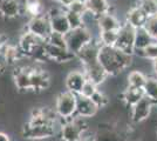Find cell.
Listing matches in <instances>:
<instances>
[{
  "label": "cell",
  "instance_id": "1",
  "mask_svg": "<svg viewBox=\"0 0 157 141\" xmlns=\"http://www.w3.org/2000/svg\"><path fill=\"white\" fill-rule=\"evenodd\" d=\"M98 61L109 76H115L130 66L132 55L124 53L115 46L101 45L98 49Z\"/></svg>",
  "mask_w": 157,
  "mask_h": 141
},
{
  "label": "cell",
  "instance_id": "16",
  "mask_svg": "<svg viewBox=\"0 0 157 141\" xmlns=\"http://www.w3.org/2000/svg\"><path fill=\"white\" fill-rule=\"evenodd\" d=\"M46 53L48 59L55 61V62H69V61H73V59L76 58V55L74 53H72L68 48L52 46V45H48L47 42H46Z\"/></svg>",
  "mask_w": 157,
  "mask_h": 141
},
{
  "label": "cell",
  "instance_id": "35",
  "mask_svg": "<svg viewBox=\"0 0 157 141\" xmlns=\"http://www.w3.org/2000/svg\"><path fill=\"white\" fill-rule=\"evenodd\" d=\"M143 28L150 34V37L154 40L157 41V14L148 17Z\"/></svg>",
  "mask_w": 157,
  "mask_h": 141
},
{
  "label": "cell",
  "instance_id": "14",
  "mask_svg": "<svg viewBox=\"0 0 157 141\" xmlns=\"http://www.w3.org/2000/svg\"><path fill=\"white\" fill-rule=\"evenodd\" d=\"M98 108L92 101V99L85 98V96H82L80 94L76 95V114L75 115L88 119V118L94 116L98 113Z\"/></svg>",
  "mask_w": 157,
  "mask_h": 141
},
{
  "label": "cell",
  "instance_id": "15",
  "mask_svg": "<svg viewBox=\"0 0 157 141\" xmlns=\"http://www.w3.org/2000/svg\"><path fill=\"white\" fill-rule=\"evenodd\" d=\"M87 81L83 71H72L66 76V87L67 91L72 92L74 94H80L83 85Z\"/></svg>",
  "mask_w": 157,
  "mask_h": 141
},
{
  "label": "cell",
  "instance_id": "25",
  "mask_svg": "<svg viewBox=\"0 0 157 141\" xmlns=\"http://www.w3.org/2000/svg\"><path fill=\"white\" fill-rule=\"evenodd\" d=\"M22 14H27L29 18L44 14V6L41 0H25L22 2Z\"/></svg>",
  "mask_w": 157,
  "mask_h": 141
},
{
  "label": "cell",
  "instance_id": "2",
  "mask_svg": "<svg viewBox=\"0 0 157 141\" xmlns=\"http://www.w3.org/2000/svg\"><path fill=\"white\" fill-rule=\"evenodd\" d=\"M60 136L63 141H80L88 127L85 122V118L73 116L72 119L62 120L60 123Z\"/></svg>",
  "mask_w": 157,
  "mask_h": 141
},
{
  "label": "cell",
  "instance_id": "34",
  "mask_svg": "<svg viewBox=\"0 0 157 141\" xmlns=\"http://www.w3.org/2000/svg\"><path fill=\"white\" fill-rule=\"evenodd\" d=\"M137 53L140 57H142L144 59H149V60H154L157 58V41H154L151 42L150 45L145 47L142 51H138V52H135Z\"/></svg>",
  "mask_w": 157,
  "mask_h": 141
},
{
  "label": "cell",
  "instance_id": "26",
  "mask_svg": "<svg viewBox=\"0 0 157 141\" xmlns=\"http://www.w3.org/2000/svg\"><path fill=\"white\" fill-rule=\"evenodd\" d=\"M154 39L150 37V34L148 33L144 28H140L136 29V34H135V42H134V47H135V52L142 51L148 45H150L151 42H154Z\"/></svg>",
  "mask_w": 157,
  "mask_h": 141
},
{
  "label": "cell",
  "instance_id": "36",
  "mask_svg": "<svg viewBox=\"0 0 157 141\" xmlns=\"http://www.w3.org/2000/svg\"><path fill=\"white\" fill-rule=\"evenodd\" d=\"M90 99H92L93 102L96 105V107H98V109L105 107V106L109 104V98H108L103 92H101L100 89H98V91L95 92V94L93 95Z\"/></svg>",
  "mask_w": 157,
  "mask_h": 141
},
{
  "label": "cell",
  "instance_id": "9",
  "mask_svg": "<svg viewBox=\"0 0 157 141\" xmlns=\"http://www.w3.org/2000/svg\"><path fill=\"white\" fill-rule=\"evenodd\" d=\"M31 65H17L14 67L13 79L14 84L19 91H28L31 89Z\"/></svg>",
  "mask_w": 157,
  "mask_h": 141
},
{
  "label": "cell",
  "instance_id": "6",
  "mask_svg": "<svg viewBox=\"0 0 157 141\" xmlns=\"http://www.w3.org/2000/svg\"><path fill=\"white\" fill-rule=\"evenodd\" d=\"M56 133V125H34L27 122L22 128V136L28 140H44Z\"/></svg>",
  "mask_w": 157,
  "mask_h": 141
},
{
  "label": "cell",
  "instance_id": "13",
  "mask_svg": "<svg viewBox=\"0 0 157 141\" xmlns=\"http://www.w3.org/2000/svg\"><path fill=\"white\" fill-rule=\"evenodd\" d=\"M51 78L47 71L33 66L31 71V89L33 91H45L49 87Z\"/></svg>",
  "mask_w": 157,
  "mask_h": 141
},
{
  "label": "cell",
  "instance_id": "4",
  "mask_svg": "<svg viewBox=\"0 0 157 141\" xmlns=\"http://www.w3.org/2000/svg\"><path fill=\"white\" fill-rule=\"evenodd\" d=\"M67 48L74 53L75 55L83 48V47L89 44L93 40V35L90 31L86 26L76 28V29H71L68 33L65 35Z\"/></svg>",
  "mask_w": 157,
  "mask_h": 141
},
{
  "label": "cell",
  "instance_id": "10",
  "mask_svg": "<svg viewBox=\"0 0 157 141\" xmlns=\"http://www.w3.org/2000/svg\"><path fill=\"white\" fill-rule=\"evenodd\" d=\"M152 106L154 105L151 104V101L147 96L142 98L137 104H135L131 107V114H130L131 121L134 123H140L142 121L147 120L151 113Z\"/></svg>",
  "mask_w": 157,
  "mask_h": 141
},
{
  "label": "cell",
  "instance_id": "33",
  "mask_svg": "<svg viewBox=\"0 0 157 141\" xmlns=\"http://www.w3.org/2000/svg\"><path fill=\"white\" fill-rule=\"evenodd\" d=\"M46 42L48 45H52L55 47H62V48H67V44H66V38L63 34L55 33L52 32L47 37Z\"/></svg>",
  "mask_w": 157,
  "mask_h": 141
},
{
  "label": "cell",
  "instance_id": "11",
  "mask_svg": "<svg viewBox=\"0 0 157 141\" xmlns=\"http://www.w3.org/2000/svg\"><path fill=\"white\" fill-rule=\"evenodd\" d=\"M100 46H101V44L98 42V40H92L76 54V58L81 61L82 66L89 65V64H93V62H98Z\"/></svg>",
  "mask_w": 157,
  "mask_h": 141
},
{
  "label": "cell",
  "instance_id": "12",
  "mask_svg": "<svg viewBox=\"0 0 157 141\" xmlns=\"http://www.w3.org/2000/svg\"><path fill=\"white\" fill-rule=\"evenodd\" d=\"M83 67V73H85L87 80L94 82L96 86L103 84L107 78L109 76L107 72H105L103 67L101 66L100 61L98 62H93V64H89V65H86V66H82Z\"/></svg>",
  "mask_w": 157,
  "mask_h": 141
},
{
  "label": "cell",
  "instance_id": "23",
  "mask_svg": "<svg viewBox=\"0 0 157 141\" xmlns=\"http://www.w3.org/2000/svg\"><path fill=\"white\" fill-rule=\"evenodd\" d=\"M2 57L5 64L8 66H17L19 65L21 58L24 57V54L21 53L20 48L18 46H13V45H8L5 47L4 52H2Z\"/></svg>",
  "mask_w": 157,
  "mask_h": 141
},
{
  "label": "cell",
  "instance_id": "37",
  "mask_svg": "<svg viewBox=\"0 0 157 141\" xmlns=\"http://www.w3.org/2000/svg\"><path fill=\"white\" fill-rule=\"evenodd\" d=\"M96 91H98V86H96L94 82H92V81L87 80L86 81V84L83 85L82 89H81L80 95H82V96H85V98H89V99H90L93 95L95 94Z\"/></svg>",
  "mask_w": 157,
  "mask_h": 141
},
{
  "label": "cell",
  "instance_id": "39",
  "mask_svg": "<svg viewBox=\"0 0 157 141\" xmlns=\"http://www.w3.org/2000/svg\"><path fill=\"white\" fill-rule=\"evenodd\" d=\"M88 133V131H86L83 135H82V138H81V140L80 141H95V138H94V134H87Z\"/></svg>",
  "mask_w": 157,
  "mask_h": 141
},
{
  "label": "cell",
  "instance_id": "30",
  "mask_svg": "<svg viewBox=\"0 0 157 141\" xmlns=\"http://www.w3.org/2000/svg\"><path fill=\"white\" fill-rule=\"evenodd\" d=\"M66 17H67V20L69 22L71 29H76V28L85 26V15L74 13V12L66 10Z\"/></svg>",
  "mask_w": 157,
  "mask_h": 141
},
{
  "label": "cell",
  "instance_id": "28",
  "mask_svg": "<svg viewBox=\"0 0 157 141\" xmlns=\"http://www.w3.org/2000/svg\"><path fill=\"white\" fill-rule=\"evenodd\" d=\"M144 96H147L154 106L157 105V78H148L143 87Z\"/></svg>",
  "mask_w": 157,
  "mask_h": 141
},
{
  "label": "cell",
  "instance_id": "19",
  "mask_svg": "<svg viewBox=\"0 0 157 141\" xmlns=\"http://www.w3.org/2000/svg\"><path fill=\"white\" fill-rule=\"evenodd\" d=\"M44 40H45V39H41L39 37H36V35H34V34L25 31V32L22 33V35L20 37L18 47L20 48L21 53L29 58V55H31L33 49L35 48V46L39 45L40 42Z\"/></svg>",
  "mask_w": 157,
  "mask_h": 141
},
{
  "label": "cell",
  "instance_id": "5",
  "mask_svg": "<svg viewBox=\"0 0 157 141\" xmlns=\"http://www.w3.org/2000/svg\"><path fill=\"white\" fill-rule=\"evenodd\" d=\"M46 14L49 18L52 32L66 35L71 31L69 22H68L67 17H66V8L63 6L59 5V6L52 7Z\"/></svg>",
  "mask_w": 157,
  "mask_h": 141
},
{
  "label": "cell",
  "instance_id": "22",
  "mask_svg": "<svg viewBox=\"0 0 157 141\" xmlns=\"http://www.w3.org/2000/svg\"><path fill=\"white\" fill-rule=\"evenodd\" d=\"M95 141H123L120 132L111 126H100L94 134Z\"/></svg>",
  "mask_w": 157,
  "mask_h": 141
},
{
  "label": "cell",
  "instance_id": "40",
  "mask_svg": "<svg viewBox=\"0 0 157 141\" xmlns=\"http://www.w3.org/2000/svg\"><path fill=\"white\" fill-rule=\"evenodd\" d=\"M53 2H55V4H59V5H61V6L66 7L72 0H52Z\"/></svg>",
  "mask_w": 157,
  "mask_h": 141
},
{
  "label": "cell",
  "instance_id": "44",
  "mask_svg": "<svg viewBox=\"0 0 157 141\" xmlns=\"http://www.w3.org/2000/svg\"><path fill=\"white\" fill-rule=\"evenodd\" d=\"M18 1H19V2H21V4H22V2L25 1V0H18Z\"/></svg>",
  "mask_w": 157,
  "mask_h": 141
},
{
  "label": "cell",
  "instance_id": "21",
  "mask_svg": "<svg viewBox=\"0 0 157 141\" xmlns=\"http://www.w3.org/2000/svg\"><path fill=\"white\" fill-rule=\"evenodd\" d=\"M96 22H98V31H118L122 25L111 12L98 17L96 19Z\"/></svg>",
  "mask_w": 157,
  "mask_h": 141
},
{
  "label": "cell",
  "instance_id": "29",
  "mask_svg": "<svg viewBox=\"0 0 157 141\" xmlns=\"http://www.w3.org/2000/svg\"><path fill=\"white\" fill-rule=\"evenodd\" d=\"M118 31H100L98 42L103 46H115Z\"/></svg>",
  "mask_w": 157,
  "mask_h": 141
},
{
  "label": "cell",
  "instance_id": "8",
  "mask_svg": "<svg viewBox=\"0 0 157 141\" xmlns=\"http://www.w3.org/2000/svg\"><path fill=\"white\" fill-rule=\"evenodd\" d=\"M26 31L46 40L47 37L52 33L49 18L45 13L34 18H29L28 22L26 24Z\"/></svg>",
  "mask_w": 157,
  "mask_h": 141
},
{
  "label": "cell",
  "instance_id": "24",
  "mask_svg": "<svg viewBox=\"0 0 157 141\" xmlns=\"http://www.w3.org/2000/svg\"><path fill=\"white\" fill-rule=\"evenodd\" d=\"M142 98H144L143 88H135L128 86L122 92V101L127 106H130V107H132L135 104H137Z\"/></svg>",
  "mask_w": 157,
  "mask_h": 141
},
{
  "label": "cell",
  "instance_id": "43",
  "mask_svg": "<svg viewBox=\"0 0 157 141\" xmlns=\"http://www.w3.org/2000/svg\"><path fill=\"white\" fill-rule=\"evenodd\" d=\"M152 69H154L155 74H157V58L152 60Z\"/></svg>",
  "mask_w": 157,
  "mask_h": 141
},
{
  "label": "cell",
  "instance_id": "42",
  "mask_svg": "<svg viewBox=\"0 0 157 141\" xmlns=\"http://www.w3.org/2000/svg\"><path fill=\"white\" fill-rule=\"evenodd\" d=\"M6 64H5V61L2 62V61H0V75H2V74L6 72Z\"/></svg>",
  "mask_w": 157,
  "mask_h": 141
},
{
  "label": "cell",
  "instance_id": "38",
  "mask_svg": "<svg viewBox=\"0 0 157 141\" xmlns=\"http://www.w3.org/2000/svg\"><path fill=\"white\" fill-rule=\"evenodd\" d=\"M7 46V38L4 34H0V54H2L5 47Z\"/></svg>",
  "mask_w": 157,
  "mask_h": 141
},
{
  "label": "cell",
  "instance_id": "20",
  "mask_svg": "<svg viewBox=\"0 0 157 141\" xmlns=\"http://www.w3.org/2000/svg\"><path fill=\"white\" fill-rule=\"evenodd\" d=\"M87 13L92 14L95 19L110 12V5L108 0H85Z\"/></svg>",
  "mask_w": 157,
  "mask_h": 141
},
{
  "label": "cell",
  "instance_id": "17",
  "mask_svg": "<svg viewBox=\"0 0 157 141\" xmlns=\"http://www.w3.org/2000/svg\"><path fill=\"white\" fill-rule=\"evenodd\" d=\"M22 14V4L18 0H0V15L5 19H14Z\"/></svg>",
  "mask_w": 157,
  "mask_h": 141
},
{
  "label": "cell",
  "instance_id": "3",
  "mask_svg": "<svg viewBox=\"0 0 157 141\" xmlns=\"http://www.w3.org/2000/svg\"><path fill=\"white\" fill-rule=\"evenodd\" d=\"M54 109L61 120L72 119L76 114V94L69 91L61 92L56 96Z\"/></svg>",
  "mask_w": 157,
  "mask_h": 141
},
{
  "label": "cell",
  "instance_id": "27",
  "mask_svg": "<svg viewBox=\"0 0 157 141\" xmlns=\"http://www.w3.org/2000/svg\"><path fill=\"white\" fill-rule=\"evenodd\" d=\"M147 79H148V76L143 72H141L138 69H135V71H131L130 73L128 74L127 82H128L129 87L143 88L145 82H147Z\"/></svg>",
  "mask_w": 157,
  "mask_h": 141
},
{
  "label": "cell",
  "instance_id": "31",
  "mask_svg": "<svg viewBox=\"0 0 157 141\" xmlns=\"http://www.w3.org/2000/svg\"><path fill=\"white\" fill-rule=\"evenodd\" d=\"M138 6L148 17L157 14V0H138Z\"/></svg>",
  "mask_w": 157,
  "mask_h": 141
},
{
  "label": "cell",
  "instance_id": "32",
  "mask_svg": "<svg viewBox=\"0 0 157 141\" xmlns=\"http://www.w3.org/2000/svg\"><path fill=\"white\" fill-rule=\"evenodd\" d=\"M65 8L67 11L81 14V15H86V13H87V7H86L85 0H72Z\"/></svg>",
  "mask_w": 157,
  "mask_h": 141
},
{
  "label": "cell",
  "instance_id": "41",
  "mask_svg": "<svg viewBox=\"0 0 157 141\" xmlns=\"http://www.w3.org/2000/svg\"><path fill=\"white\" fill-rule=\"evenodd\" d=\"M0 141H11V138L4 133V132H0Z\"/></svg>",
  "mask_w": 157,
  "mask_h": 141
},
{
  "label": "cell",
  "instance_id": "18",
  "mask_svg": "<svg viewBox=\"0 0 157 141\" xmlns=\"http://www.w3.org/2000/svg\"><path fill=\"white\" fill-rule=\"evenodd\" d=\"M147 19H148V15L144 13L143 10L138 5L131 7L125 14V22L128 25H130L132 28H135V29L143 28Z\"/></svg>",
  "mask_w": 157,
  "mask_h": 141
},
{
  "label": "cell",
  "instance_id": "7",
  "mask_svg": "<svg viewBox=\"0 0 157 141\" xmlns=\"http://www.w3.org/2000/svg\"><path fill=\"white\" fill-rule=\"evenodd\" d=\"M135 34H136V29L132 28L130 25H128L127 22H123L118 29L117 40H116L115 47L123 51L124 53L134 55L135 53V47H134Z\"/></svg>",
  "mask_w": 157,
  "mask_h": 141
}]
</instances>
